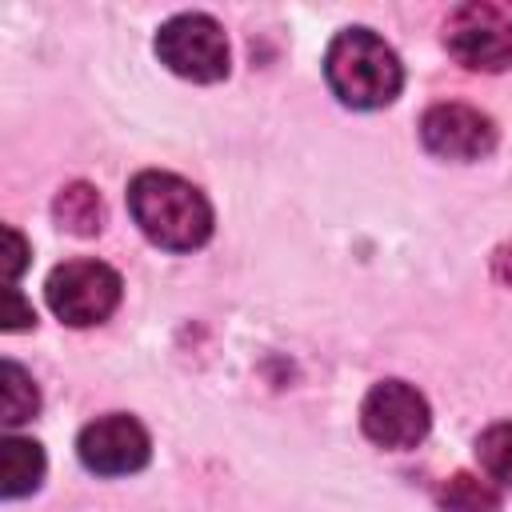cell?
<instances>
[{"label":"cell","mask_w":512,"mask_h":512,"mask_svg":"<svg viewBox=\"0 0 512 512\" xmlns=\"http://www.w3.org/2000/svg\"><path fill=\"white\" fill-rule=\"evenodd\" d=\"M360 428L376 448L408 452L416 448L432 428V408L420 388L408 380H380L368 388L360 404Z\"/></svg>","instance_id":"5"},{"label":"cell","mask_w":512,"mask_h":512,"mask_svg":"<svg viewBox=\"0 0 512 512\" xmlns=\"http://www.w3.org/2000/svg\"><path fill=\"white\" fill-rule=\"evenodd\" d=\"M444 48L472 72H504L512 64V20L492 4H460L444 20Z\"/></svg>","instance_id":"6"},{"label":"cell","mask_w":512,"mask_h":512,"mask_svg":"<svg viewBox=\"0 0 512 512\" xmlns=\"http://www.w3.org/2000/svg\"><path fill=\"white\" fill-rule=\"evenodd\" d=\"M0 420L4 424H24V420H32L36 412H40V392H36V384H32V376L16 364V360H4L0 364Z\"/></svg>","instance_id":"12"},{"label":"cell","mask_w":512,"mask_h":512,"mask_svg":"<svg viewBox=\"0 0 512 512\" xmlns=\"http://www.w3.org/2000/svg\"><path fill=\"white\" fill-rule=\"evenodd\" d=\"M496 136H500L496 120L472 104H460V100L432 104L420 116V140L440 160H456V164L484 160L496 148Z\"/></svg>","instance_id":"8"},{"label":"cell","mask_w":512,"mask_h":512,"mask_svg":"<svg viewBox=\"0 0 512 512\" xmlns=\"http://www.w3.org/2000/svg\"><path fill=\"white\" fill-rule=\"evenodd\" d=\"M8 300H12V316H8V324H4L8 332H16V328H28V324H36V316H32V312L24 308V300H20V292H16V288L8 292Z\"/></svg>","instance_id":"15"},{"label":"cell","mask_w":512,"mask_h":512,"mask_svg":"<svg viewBox=\"0 0 512 512\" xmlns=\"http://www.w3.org/2000/svg\"><path fill=\"white\" fill-rule=\"evenodd\" d=\"M156 56L168 72L196 80V84L224 80L228 64H232L224 28L204 12H180V16L164 20L156 32Z\"/></svg>","instance_id":"4"},{"label":"cell","mask_w":512,"mask_h":512,"mask_svg":"<svg viewBox=\"0 0 512 512\" xmlns=\"http://www.w3.org/2000/svg\"><path fill=\"white\" fill-rule=\"evenodd\" d=\"M4 244H8V252H4V268H8V276L16 280V276L24 272V264H28V244H24V236H20L16 228H4Z\"/></svg>","instance_id":"14"},{"label":"cell","mask_w":512,"mask_h":512,"mask_svg":"<svg viewBox=\"0 0 512 512\" xmlns=\"http://www.w3.org/2000/svg\"><path fill=\"white\" fill-rule=\"evenodd\" d=\"M476 460H480V468L492 484L512 488V420L488 424L476 436Z\"/></svg>","instance_id":"13"},{"label":"cell","mask_w":512,"mask_h":512,"mask_svg":"<svg viewBox=\"0 0 512 512\" xmlns=\"http://www.w3.org/2000/svg\"><path fill=\"white\" fill-rule=\"evenodd\" d=\"M324 80L340 104L372 112L400 96L404 64L396 48L384 44V36H376L372 28H344L324 52Z\"/></svg>","instance_id":"2"},{"label":"cell","mask_w":512,"mask_h":512,"mask_svg":"<svg viewBox=\"0 0 512 512\" xmlns=\"http://www.w3.org/2000/svg\"><path fill=\"white\" fill-rule=\"evenodd\" d=\"M76 456L96 476H128V472H140L148 464L152 440H148V428L136 416L108 412V416H96L80 428Z\"/></svg>","instance_id":"7"},{"label":"cell","mask_w":512,"mask_h":512,"mask_svg":"<svg viewBox=\"0 0 512 512\" xmlns=\"http://www.w3.org/2000/svg\"><path fill=\"white\" fill-rule=\"evenodd\" d=\"M128 212L136 228L164 252H192L212 236L208 196L176 172H136L128 184Z\"/></svg>","instance_id":"1"},{"label":"cell","mask_w":512,"mask_h":512,"mask_svg":"<svg viewBox=\"0 0 512 512\" xmlns=\"http://www.w3.org/2000/svg\"><path fill=\"white\" fill-rule=\"evenodd\" d=\"M44 480V448L28 436H4L0 444V492L4 500L36 492Z\"/></svg>","instance_id":"9"},{"label":"cell","mask_w":512,"mask_h":512,"mask_svg":"<svg viewBox=\"0 0 512 512\" xmlns=\"http://www.w3.org/2000/svg\"><path fill=\"white\" fill-rule=\"evenodd\" d=\"M444 512H500L504 496L500 484H492L488 476H472V472H456L440 484L436 492Z\"/></svg>","instance_id":"11"},{"label":"cell","mask_w":512,"mask_h":512,"mask_svg":"<svg viewBox=\"0 0 512 512\" xmlns=\"http://www.w3.org/2000/svg\"><path fill=\"white\" fill-rule=\"evenodd\" d=\"M120 272L104 260H92V256H76V260H64L48 272V284H44V296H48V308L72 324V328H92L100 320H108L120 304Z\"/></svg>","instance_id":"3"},{"label":"cell","mask_w":512,"mask_h":512,"mask_svg":"<svg viewBox=\"0 0 512 512\" xmlns=\"http://www.w3.org/2000/svg\"><path fill=\"white\" fill-rule=\"evenodd\" d=\"M52 216L60 228H68L76 236H96L104 228V200L96 196L92 184H68V188H60Z\"/></svg>","instance_id":"10"}]
</instances>
